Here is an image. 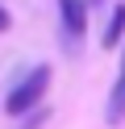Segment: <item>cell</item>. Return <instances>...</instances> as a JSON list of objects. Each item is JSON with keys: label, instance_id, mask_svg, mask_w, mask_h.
<instances>
[{"label": "cell", "instance_id": "cell-1", "mask_svg": "<svg viewBox=\"0 0 125 129\" xmlns=\"http://www.w3.org/2000/svg\"><path fill=\"white\" fill-rule=\"evenodd\" d=\"M46 87H50V67L42 62V67H33L29 75L21 79V83L8 92V100H4V112H13V117H21V112H29L33 104L46 96Z\"/></svg>", "mask_w": 125, "mask_h": 129}, {"label": "cell", "instance_id": "cell-2", "mask_svg": "<svg viewBox=\"0 0 125 129\" xmlns=\"http://www.w3.org/2000/svg\"><path fill=\"white\" fill-rule=\"evenodd\" d=\"M58 13H63V29L71 38H79L88 29V4L83 0H58Z\"/></svg>", "mask_w": 125, "mask_h": 129}, {"label": "cell", "instance_id": "cell-3", "mask_svg": "<svg viewBox=\"0 0 125 129\" xmlns=\"http://www.w3.org/2000/svg\"><path fill=\"white\" fill-rule=\"evenodd\" d=\"M121 121H125V71L117 79L113 96H108V125H121Z\"/></svg>", "mask_w": 125, "mask_h": 129}, {"label": "cell", "instance_id": "cell-4", "mask_svg": "<svg viewBox=\"0 0 125 129\" xmlns=\"http://www.w3.org/2000/svg\"><path fill=\"white\" fill-rule=\"evenodd\" d=\"M121 34H125V4H117L113 17H108V29H104V46H117Z\"/></svg>", "mask_w": 125, "mask_h": 129}, {"label": "cell", "instance_id": "cell-5", "mask_svg": "<svg viewBox=\"0 0 125 129\" xmlns=\"http://www.w3.org/2000/svg\"><path fill=\"white\" fill-rule=\"evenodd\" d=\"M8 25H13V21H8V13H4V9H0V34H4V29H8Z\"/></svg>", "mask_w": 125, "mask_h": 129}]
</instances>
